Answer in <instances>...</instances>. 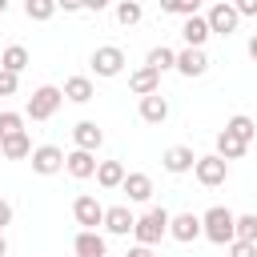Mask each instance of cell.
Returning <instances> with one entry per match:
<instances>
[{
  "mask_svg": "<svg viewBox=\"0 0 257 257\" xmlns=\"http://www.w3.org/2000/svg\"><path fill=\"white\" fill-rule=\"evenodd\" d=\"M24 120H28L24 112H8V108H4V112H0V141L12 137V133H24Z\"/></svg>",
  "mask_w": 257,
  "mask_h": 257,
  "instance_id": "obj_29",
  "label": "cell"
},
{
  "mask_svg": "<svg viewBox=\"0 0 257 257\" xmlns=\"http://www.w3.org/2000/svg\"><path fill=\"white\" fill-rule=\"evenodd\" d=\"M64 173L76 177V181H88V177L96 173V153H88V149H72V153H64Z\"/></svg>",
  "mask_w": 257,
  "mask_h": 257,
  "instance_id": "obj_13",
  "label": "cell"
},
{
  "mask_svg": "<svg viewBox=\"0 0 257 257\" xmlns=\"http://www.w3.org/2000/svg\"><path fill=\"white\" fill-rule=\"evenodd\" d=\"M96 185L100 189H120V181H124V165L120 161H96Z\"/></svg>",
  "mask_w": 257,
  "mask_h": 257,
  "instance_id": "obj_22",
  "label": "cell"
},
{
  "mask_svg": "<svg viewBox=\"0 0 257 257\" xmlns=\"http://www.w3.org/2000/svg\"><path fill=\"white\" fill-rule=\"evenodd\" d=\"M161 165H165V173L181 177V173H193V165H197V153H193L189 145H169V149L161 153Z\"/></svg>",
  "mask_w": 257,
  "mask_h": 257,
  "instance_id": "obj_10",
  "label": "cell"
},
{
  "mask_svg": "<svg viewBox=\"0 0 257 257\" xmlns=\"http://www.w3.org/2000/svg\"><path fill=\"white\" fill-rule=\"evenodd\" d=\"M161 12H173L177 16V0H161Z\"/></svg>",
  "mask_w": 257,
  "mask_h": 257,
  "instance_id": "obj_40",
  "label": "cell"
},
{
  "mask_svg": "<svg viewBox=\"0 0 257 257\" xmlns=\"http://www.w3.org/2000/svg\"><path fill=\"white\" fill-rule=\"evenodd\" d=\"M213 153H217V157H225V161H241V157L249 153V145H245V141H237L229 128H221V133H217V149H213Z\"/></svg>",
  "mask_w": 257,
  "mask_h": 257,
  "instance_id": "obj_21",
  "label": "cell"
},
{
  "mask_svg": "<svg viewBox=\"0 0 257 257\" xmlns=\"http://www.w3.org/2000/svg\"><path fill=\"white\" fill-rule=\"evenodd\" d=\"M28 64H32V56H28L24 44H8V48L0 52V68H8V72H16V76H20Z\"/></svg>",
  "mask_w": 257,
  "mask_h": 257,
  "instance_id": "obj_23",
  "label": "cell"
},
{
  "mask_svg": "<svg viewBox=\"0 0 257 257\" xmlns=\"http://www.w3.org/2000/svg\"><path fill=\"white\" fill-rule=\"evenodd\" d=\"M169 209H161V205H153L149 213H141L137 217V225H133V237H137V245H161V237H169Z\"/></svg>",
  "mask_w": 257,
  "mask_h": 257,
  "instance_id": "obj_2",
  "label": "cell"
},
{
  "mask_svg": "<svg viewBox=\"0 0 257 257\" xmlns=\"http://www.w3.org/2000/svg\"><path fill=\"white\" fill-rule=\"evenodd\" d=\"M60 104H64V92L56 84H40V88H32V96L24 104V116L28 120H52Z\"/></svg>",
  "mask_w": 257,
  "mask_h": 257,
  "instance_id": "obj_3",
  "label": "cell"
},
{
  "mask_svg": "<svg viewBox=\"0 0 257 257\" xmlns=\"http://www.w3.org/2000/svg\"><path fill=\"white\" fill-rule=\"evenodd\" d=\"M237 237L257 241V213H237Z\"/></svg>",
  "mask_w": 257,
  "mask_h": 257,
  "instance_id": "obj_30",
  "label": "cell"
},
{
  "mask_svg": "<svg viewBox=\"0 0 257 257\" xmlns=\"http://www.w3.org/2000/svg\"><path fill=\"white\" fill-rule=\"evenodd\" d=\"M8 4H12V0H0V16H4V12H8Z\"/></svg>",
  "mask_w": 257,
  "mask_h": 257,
  "instance_id": "obj_42",
  "label": "cell"
},
{
  "mask_svg": "<svg viewBox=\"0 0 257 257\" xmlns=\"http://www.w3.org/2000/svg\"><path fill=\"white\" fill-rule=\"evenodd\" d=\"M0 253H8V241H4V229H0Z\"/></svg>",
  "mask_w": 257,
  "mask_h": 257,
  "instance_id": "obj_41",
  "label": "cell"
},
{
  "mask_svg": "<svg viewBox=\"0 0 257 257\" xmlns=\"http://www.w3.org/2000/svg\"><path fill=\"white\" fill-rule=\"evenodd\" d=\"M165 116H169V100H165V92H149V96H141V120H149V124H165Z\"/></svg>",
  "mask_w": 257,
  "mask_h": 257,
  "instance_id": "obj_20",
  "label": "cell"
},
{
  "mask_svg": "<svg viewBox=\"0 0 257 257\" xmlns=\"http://www.w3.org/2000/svg\"><path fill=\"white\" fill-rule=\"evenodd\" d=\"M72 253L76 257H108V245H104V237L96 229H80L72 237Z\"/></svg>",
  "mask_w": 257,
  "mask_h": 257,
  "instance_id": "obj_16",
  "label": "cell"
},
{
  "mask_svg": "<svg viewBox=\"0 0 257 257\" xmlns=\"http://www.w3.org/2000/svg\"><path fill=\"white\" fill-rule=\"evenodd\" d=\"M225 128H229L237 141H245V145H253V141H257V120H253V116H245V112H233V116L225 120Z\"/></svg>",
  "mask_w": 257,
  "mask_h": 257,
  "instance_id": "obj_24",
  "label": "cell"
},
{
  "mask_svg": "<svg viewBox=\"0 0 257 257\" xmlns=\"http://www.w3.org/2000/svg\"><path fill=\"white\" fill-rule=\"evenodd\" d=\"M141 4H145V0H141Z\"/></svg>",
  "mask_w": 257,
  "mask_h": 257,
  "instance_id": "obj_45",
  "label": "cell"
},
{
  "mask_svg": "<svg viewBox=\"0 0 257 257\" xmlns=\"http://www.w3.org/2000/svg\"><path fill=\"white\" fill-rule=\"evenodd\" d=\"M72 217H76L80 229H100V221H104V205H100L92 193H80V197L72 201Z\"/></svg>",
  "mask_w": 257,
  "mask_h": 257,
  "instance_id": "obj_8",
  "label": "cell"
},
{
  "mask_svg": "<svg viewBox=\"0 0 257 257\" xmlns=\"http://www.w3.org/2000/svg\"><path fill=\"white\" fill-rule=\"evenodd\" d=\"M28 161H32V173L52 177V173L64 169V149H56V145H36V149L28 153Z\"/></svg>",
  "mask_w": 257,
  "mask_h": 257,
  "instance_id": "obj_7",
  "label": "cell"
},
{
  "mask_svg": "<svg viewBox=\"0 0 257 257\" xmlns=\"http://www.w3.org/2000/svg\"><path fill=\"white\" fill-rule=\"evenodd\" d=\"M181 76H205L209 72V56H205V48H193V44H185L181 52H177V64H173Z\"/></svg>",
  "mask_w": 257,
  "mask_h": 257,
  "instance_id": "obj_9",
  "label": "cell"
},
{
  "mask_svg": "<svg viewBox=\"0 0 257 257\" xmlns=\"http://www.w3.org/2000/svg\"><path fill=\"white\" fill-rule=\"evenodd\" d=\"M205 20H209V32H213V36H233L237 24H241V16H237V8H233L229 0H217V4L205 12Z\"/></svg>",
  "mask_w": 257,
  "mask_h": 257,
  "instance_id": "obj_6",
  "label": "cell"
},
{
  "mask_svg": "<svg viewBox=\"0 0 257 257\" xmlns=\"http://www.w3.org/2000/svg\"><path fill=\"white\" fill-rule=\"evenodd\" d=\"M201 12V0H177V16H193Z\"/></svg>",
  "mask_w": 257,
  "mask_h": 257,
  "instance_id": "obj_33",
  "label": "cell"
},
{
  "mask_svg": "<svg viewBox=\"0 0 257 257\" xmlns=\"http://www.w3.org/2000/svg\"><path fill=\"white\" fill-rule=\"evenodd\" d=\"M56 12H84L80 0H56Z\"/></svg>",
  "mask_w": 257,
  "mask_h": 257,
  "instance_id": "obj_35",
  "label": "cell"
},
{
  "mask_svg": "<svg viewBox=\"0 0 257 257\" xmlns=\"http://www.w3.org/2000/svg\"><path fill=\"white\" fill-rule=\"evenodd\" d=\"M88 64H92V72H96V76H104V80H108V76H120V72H124L128 56H124V48H116V44H100V48L92 52V60H88Z\"/></svg>",
  "mask_w": 257,
  "mask_h": 257,
  "instance_id": "obj_4",
  "label": "cell"
},
{
  "mask_svg": "<svg viewBox=\"0 0 257 257\" xmlns=\"http://www.w3.org/2000/svg\"><path fill=\"white\" fill-rule=\"evenodd\" d=\"M229 4H233V0H229Z\"/></svg>",
  "mask_w": 257,
  "mask_h": 257,
  "instance_id": "obj_44",
  "label": "cell"
},
{
  "mask_svg": "<svg viewBox=\"0 0 257 257\" xmlns=\"http://www.w3.org/2000/svg\"><path fill=\"white\" fill-rule=\"evenodd\" d=\"M52 12H56V0H24V16L36 20V24L52 20Z\"/></svg>",
  "mask_w": 257,
  "mask_h": 257,
  "instance_id": "obj_28",
  "label": "cell"
},
{
  "mask_svg": "<svg viewBox=\"0 0 257 257\" xmlns=\"http://www.w3.org/2000/svg\"><path fill=\"white\" fill-rule=\"evenodd\" d=\"M201 237H209L213 245H229L237 237V213L225 205H213L201 213Z\"/></svg>",
  "mask_w": 257,
  "mask_h": 257,
  "instance_id": "obj_1",
  "label": "cell"
},
{
  "mask_svg": "<svg viewBox=\"0 0 257 257\" xmlns=\"http://www.w3.org/2000/svg\"><path fill=\"white\" fill-rule=\"evenodd\" d=\"M60 92H64V100H72V104H88V100L96 96V84H92V76H80V72H76V76L64 80Z\"/></svg>",
  "mask_w": 257,
  "mask_h": 257,
  "instance_id": "obj_19",
  "label": "cell"
},
{
  "mask_svg": "<svg viewBox=\"0 0 257 257\" xmlns=\"http://www.w3.org/2000/svg\"><path fill=\"white\" fill-rule=\"evenodd\" d=\"M72 145L96 153V149L104 145V128H100L96 120H76V124H72Z\"/></svg>",
  "mask_w": 257,
  "mask_h": 257,
  "instance_id": "obj_15",
  "label": "cell"
},
{
  "mask_svg": "<svg viewBox=\"0 0 257 257\" xmlns=\"http://www.w3.org/2000/svg\"><path fill=\"white\" fill-rule=\"evenodd\" d=\"M128 92H137V96L161 92V72H157V68H149V64L133 68V72H128Z\"/></svg>",
  "mask_w": 257,
  "mask_h": 257,
  "instance_id": "obj_17",
  "label": "cell"
},
{
  "mask_svg": "<svg viewBox=\"0 0 257 257\" xmlns=\"http://www.w3.org/2000/svg\"><path fill=\"white\" fill-rule=\"evenodd\" d=\"M145 64H149V68H157V72H169V68L177 64V52H173L169 44H157V48H149Z\"/></svg>",
  "mask_w": 257,
  "mask_h": 257,
  "instance_id": "obj_26",
  "label": "cell"
},
{
  "mask_svg": "<svg viewBox=\"0 0 257 257\" xmlns=\"http://www.w3.org/2000/svg\"><path fill=\"white\" fill-rule=\"evenodd\" d=\"M124 257H157V253H153V245H133Z\"/></svg>",
  "mask_w": 257,
  "mask_h": 257,
  "instance_id": "obj_38",
  "label": "cell"
},
{
  "mask_svg": "<svg viewBox=\"0 0 257 257\" xmlns=\"http://www.w3.org/2000/svg\"><path fill=\"white\" fill-rule=\"evenodd\" d=\"M229 257H257V241H241V237H233V241H229Z\"/></svg>",
  "mask_w": 257,
  "mask_h": 257,
  "instance_id": "obj_31",
  "label": "cell"
},
{
  "mask_svg": "<svg viewBox=\"0 0 257 257\" xmlns=\"http://www.w3.org/2000/svg\"><path fill=\"white\" fill-rule=\"evenodd\" d=\"M80 4H84V12H104L112 0H80Z\"/></svg>",
  "mask_w": 257,
  "mask_h": 257,
  "instance_id": "obj_37",
  "label": "cell"
},
{
  "mask_svg": "<svg viewBox=\"0 0 257 257\" xmlns=\"http://www.w3.org/2000/svg\"><path fill=\"white\" fill-rule=\"evenodd\" d=\"M16 88H20V76L8 72V68H0V96H16Z\"/></svg>",
  "mask_w": 257,
  "mask_h": 257,
  "instance_id": "obj_32",
  "label": "cell"
},
{
  "mask_svg": "<svg viewBox=\"0 0 257 257\" xmlns=\"http://www.w3.org/2000/svg\"><path fill=\"white\" fill-rule=\"evenodd\" d=\"M120 193L128 197V205H145V201L153 197V177H149V173H124Z\"/></svg>",
  "mask_w": 257,
  "mask_h": 257,
  "instance_id": "obj_14",
  "label": "cell"
},
{
  "mask_svg": "<svg viewBox=\"0 0 257 257\" xmlns=\"http://www.w3.org/2000/svg\"><path fill=\"white\" fill-rule=\"evenodd\" d=\"M237 16H257V0H233Z\"/></svg>",
  "mask_w": 257,
  "mask_h": 257,
  "instance_id": "obj_34",
  "label": "cell"
},
{
  "mask_svg": "<svg viewBox=\"0 0 257 257\" xmlns=\"http://www.w3.org/2000/svg\"><path fill=\"white\" fill-rule=\"evenodd\" d=\"M133 225H137V217H133L128 205H108V209H104V221H100L104 233H112V237H128Z\"/></svg>",
  "mask_w": 257,
  "mask_h": 257,
  "instance_id": "obj_11",
  "label": "cell"
},
{
  "mask_svg": "<svg viewBox=\"0 0 257 257\" xmlns=\"http://www.w3.org/2000/svg\"><path fill=\"white\" fill-rule=\"evenodd\" d=\"M0 257H8V253H0Z\"/></svg>",
  "mask_w": 257,
  "mask_h": 257,
  "instance_id": "obj_43",
  "label": "cell"
},
{
  "mask_svg": "<svg viewBox=\"0 0 257 257\" xmlns=\"http://www.w3.org/2000/svg\"><path fill=\"white\" fill-rule=\"evenodd\" d=\"M213 32H209V20L201 16V12H193V16H185V24H181V40L185 44H193V48H205V40H209Z\"/></svg>",
  "mask_w": 257,
  "mask_h": 257,
  "instance_id": "obj_18",
  "label": "cell"
},
{
  "mask_svg": "<svg viewBox=\"0 0 257 257\" xmlns=\"http://www.w3.org/2000/svg\"><path fill=\"white\" fill-rule=\"evenodd\" d=\"M141 16H145V4H141V0H120V4H116V20H120L124 28L141 24Z\"/></svg>",
  "mask_w": 257,
  "mask_h": 257,
  "instance_id": "obj_27",
  "label": "cell"
},
{
  "mask_svg": "<svg viewBox=\"0 0 257 257\" xmlns=\"http://www.w3.org/2000/svg\"><path fill=\"white\" fill-rule=\"evenodd\" d=\"M245 52H249V60H257V32L249 36V44H245Z\"/></svg>",
  "mask_w": 257,
  "mask_h": 257,
  "instance_id": "obj_39",
  "label": "cell"
},
{
  "mask_svg": "<svg viewBox=\"0 0 257 257\" xmlns=\"http://www.w3.org/2000/svg\"><path fill=\"white\" fill-rule=\"evenodd\" d=\"M8 225H12V205L0 197V229H8Z\"/></svg>",
  "mask_w": 257,
  "mask_h": 257,
  "instance_id": "obj_36",
  "label": "cell"
},
{
  "mask_svg": "<svg viewBox=\"0 0 257 257\" xmlns=\"http://www.w3.org/2000/svg\"><path fill=\"white\" fill-rule=\"evenodd\" d=\"M0 153H4L8 161H24V157L32 153V137H28V133H12V137L0 141Z\"/></svg>",
  "mask_w": 257,
  "mask_h": 257,
  "instance_id": "obj_25",
  "label": "cell"
},
{
  "mask_svg": "<svg viewBox=\"0 0 257 257\" xmlns=\"http://www.w3.org/2000/svg\"><path fill=\"white\" fill-rule=\"evenodd\" d=\"M193 177H197L205 189H217V185H225V181H229V161H225V157H217V153H209V157H197V165H193Z\"/></svg>",
  "mask_w": 257,
  "mask_h": 257,
  "instance_id": "obj_5",
  "label": "cell"
},
{
  "mask_svg": "<svg viewBox=\"0 0 257 257\" xmlns=\"http://www.w3.org/2000/svg\"><path fill=\"white\" fill-rule=\"evenodd\" d=\"M169 237L181 241V245H193V241L201 237V217H197V213H177V217H169Z\"/></svg>",
  "mask_w": 257,
  "mask_h": 257,
  "instance_id": "obj_12",
  "label": "cell"
}]
</instances>
